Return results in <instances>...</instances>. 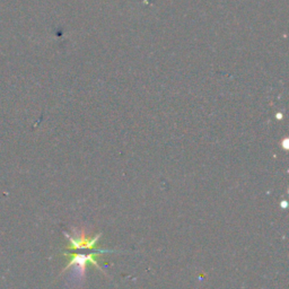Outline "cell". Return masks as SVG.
I'll return each instance as SVG.
<instances>
[{
    "instance_id": "1",
    "label": "cell",
    "mask_w": 289,
    "mask_h": 289,
    "mask_svg": "<svg viewBox=\"0 0 289 289\" xmlns=\"http://www.w3.org/2000/svg\"><path fill=\"white\" fill-rule=\"evenodd\" d=\"M112 252H113V251H111V250H97L96 252L88 253V254H84V253H63L65 257L69 258L68 265L66 266L65 270H67L68 268H71V266H76L77 272L79 273V276L84 277L86 265H87V264H94L97 269H100L101 271H102V269H101V266L99 264V262H97L96 258L99 257V255H102L104 253H112Z\"/></svg>"
},
{
    "instance_id": "2",
    "label": "cell",
    "mask_w": 289,
    "mask_h": 289,
    "mask_svg": "<svg viewBox=\"0 0 289 289\" xmlns=\"http://www.w3.org/2000/svg\"><path fill=\"white\" fill-rule=\"evenodd\" d=\"M66 236L70 242L69 245L67 246V249L68 250H77V249L94 250L97 247V242H99V239L101 238L102 234L100 233V234H97L95 237H93V238L86 237L82 233L78 235L77 237H74V236H71L69 234H66Z\"/></svg>"
},
{
    "instance_id": "3",
    "label": "cell",
    "mask_w": 289,
    "mask_h": 289,
    "mask_svg": "<svg viewBox=\"0 0 289 289\" xmlns=\"http://www.w3.org/2000/svg\"><path fill=\"white\" fill-rule=\"evenodd\" d=\"M283 147H284L285 149H288V146H287V139H286V140H285L284 145H283Z\"/></svg>"
}]
</instances>
